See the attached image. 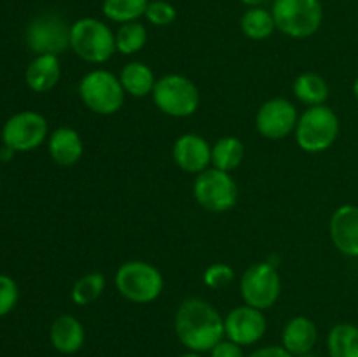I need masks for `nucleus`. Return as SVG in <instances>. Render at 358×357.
Instances as JSON below:
<instances>
[{"mask_svg": "<svg viewBox=\"0 0 358 357\" xmlns=\"http://www.w3.org/2000/svg\"><path fill=\"white\" fill-rule=\"evenodd\" d=\"M147 44V28L138 21L124 23L115 31V51L121 55L131 56L142 51Z\"/></svg>", "mask_w": 358, "mask_h": 357, "instance_id": "bb28decb", "label": "nucleus"}, {"mask_svg": "<svg viewBox=\"0 0 358 357\" xmlns=\"http://www.w3.org/2000/svg\"><path fill=\"white\" fill-rule=\"evenodd\" d=\"M318 342L317 324L306 315H296L285 324L282 331V345L292 356H310Z\"/></svg>", "mask_w": 358, "mask_h": 357, "instance_id": "a211bd4d", "label": "nucleus"}, {"mask_svg": "<svg viewBox=\"0 0 358 357\" xmlns=\"http://www.w3.org/2000/svg\"><path fill=\"white\" fill-rule=\"evenodd\" d=\"M329 234L341 254L358 258V206H338L329 220Z\"/></svg>", "mask_w": 358, "mask_h": 357, "instance_id": "2eb2a0df", "label": "nucleus"}, {"mask_svg": "<svg viewBox=\"0 0 358 357\" xmlns=\"http://www.w3.org/2000/svg\"><path fill=\"white\" fill-rule=\"evenodd\" d=\"M27 46L35 55H62L70 48V24L58 14H41L28 23Z\"/></svg>", "mask_w": 358, "mask_h": 357, "instance_id": "9b49d317", "label": "nucleus"}, {"mask_svg": "<svg viewBox=\"0 0 358 357\" xmlns=\"http://www.w3.org/2000/svg\"><path fill=\"white\" fill-rule=\"evenodd\" d=\"M192 195L199 206L212 214H222L236 205L238 186L229 172L210 167L196 175Z\"/></svg>", "mask_w": 358, "mask_h": 357, "instance_id": "1a4fd4ad", "label": "nucleus"}, {"mask_svg": "<svg viewBox=\"0 0 358 357\" xmlns=\"http://www.w3.org/2000/svg\"><path fill=\"white\" fill-rule=\"evenodd\" d=\"M234 268L227 262H213L203 272V284L212 290H220L234 280Z\"/></svg>", "mask_w": 358, "mask_h": 357, "instance_id": "cd10ccee", "label": "nucleus"}, {"mask_svg": "<svg viewBox=\"0 0 358 357\" xmlns=\"http://www.w3.org/2000/svg\"><path fill=\"white\" fill-rule=\"evenodd\" d=\"M145 18L154 27H168L177 20V9L166 0H152L147 6Z\"/></svg>", "mask_w": 358, "mask_h": 357, "instance_id": "c85d7f7f", "label": "nucleus"}, {"mask_svg": "<svg viewBox=\"0 0 358 357\" xmlns=\"http://www.w3.org/2000/svg\"><path fill=\"white\" fill-rule=\"evenodd\" d=\"M147 6L149 0H103L101 10L107 20L124 24L145 16Z\"/></svg>", "mask_w": 358, "mask_h": 357, "instance_id": "a878e982", "label": "nucleus"}, {"mask_svg": "<svg viewBox=\"0 0 358 357\" xmlns=\"http://www.w3.org/2000/svg\"><path fill=\"white\" fill-rule=\"evenodd\" d=\"M49 139L48 119L35 111H21L10 115L2 128L3 146L14 153H28Z\"/></svg>", "mask_w": 358, "mask_h": 357, "instance_id": "9d476101", "label": "nucleus"}, {"mask_svg": "<svg viewBox=\"0 0 358 357\" xmlns=\"http://www.w3.org/2000/svg\"><path fill=\"white\" fill-rule=\"evenodd\" d=\"M152 100L159 112L170 118H189L199 107V90L182 74H166L156 80Z\"/></svg>", "mask_w": 358, "mask_h": 357, "instance_id": "0eeeda50", "label": "nucleus"}, {"mask_svg": "<svg viewBox=\"0 0 358 357\" xmlns=\"http://www.w3.org/2000/svg\"><path fill=\"white\" fill-rule=\"evenodd\" d=\"M247 357H296L289 352L283 345H266L261 349H255Z\"/></svg>", "mask_w": 358, "mask_h": 357, "instance_id": "2f4dec72", "label": "nucleus"}, {"mask_svg": "<svg viewBox=\"0 0 358 357\" xmlns=\"http://www.w3.org/2000/svg\"><path fill=\"white\" fill-rule=\"evenodd\" d=\"M341 132V122L334 108L329 105L308 107L299 114L297 126L294 130L296 144L308 154H320L331 149Z\"/></svg>", "mask_w": 358, "mask_h": 357, "instance_id": "7ed1b4c3", "label": "nucleus"}, {"mask_svg": "<svg viewBox=\"0 0 358 357\" xmlns=\"http://www.w3.org/2000/svg\"><path fill=\"white\" fill-rule=\"evenodd\" d=\"M329 84L320 74L303 72L294 79L292 93L306 107L324 105L329 98Z\"/></svg>", "mask_w": 358, "mask_h": 357, "instance_id": "412c9836", "label": "nucleus"}, {"mask_svg": "<svg viewBox=\"0 0 358 357\" xmlns=\"http://www.w3.org/2000/svg\"><path fill=\"white\" fill-rule=\"evenodd\" d=\"M177 357H203L201 354H198V352H185V354H180V356H177Z\"/></svg>", "mask_w": 358, "mask_h": 357, "instance_id": "72a5a7b5", "label": "nucleus"}, {"mask_svg": "<svg viewBox=\"0 0 358 357\" xmlns=\"http://www.w3.org/2000/svg\"><path fill=\"white\" fill-rule=\"evenodd\" d=\"M329 357H358V326L339 322L327 335Z\"/></svg>", "mask_w": 358, "mask_h": 357, "instance_id": "5701e85b", "label": "nucleus"}, {"mask_svg": "<svg viewBox=\"0 0 358 357\" xmlns=\"http://www.w3.org/2000/svg\"><path fill=\"white\" fill-rule=\"evenodd\" d=\"M70 49L93 65L108 62L115 52V34L96 18H80L70 24Z\"/></svg>", "mask_w": 358, "mask_h": 357, "instance_id": "20e7f679", "label": "nucleus"}, {"mask_svg": "<svg viewBox=\"0 0 358 357\" xmlns=\"http://www.w3.org/2000/svg\"><path fill=\"white\" fill-rule=\"evenodd\" d=\"M20 300V287L16 280L9 275L0 273V317L10 314Z\"/></svg>", "mask_w": 358, "mask_h": 357, "instance_id": "c756f323", "label": "nucleus"}, {"mask_svg": "<svg viewBox=\"0 0 358 357\" xmlns=\"http://www.w3.org/2000/svg\"><path fill=\"white\" fill-rule=\"evenodd\" d=\"M119 80H121L126 94L133 98H145L152 94L157 79L147 63L129 62L122 66Z\"/></svg>", "mask_w": 358, "mask_h": 357, "instance_id": "aec40b11", "label": "nucleus"}, {"mask_svg": "<svg viewBox=\"0 0 358 357\" xmlns=\"http://www.w3.org/2000/svg\"><path fill=\"white\" fill-rule=\"evenodd\" d=\"M353 94H355V98L358 100V77L353 80Z\"/></svg>", "mask_w": 358, "mask_h": 357, "instance_id": "f704fd0d", "label": "nucleus"}, {"mask_svg": "<svg viewBox=\"0 0 358 357\" xmlns=\"http://www.w3.org/2000/svg\"><path fill=\"white\" fill-rule=\"evenodd\" d=\"M245 158V146L238 136H220L212 146V167L222 172H233L240 168Z\"/></svg>", "mask_w": 358, "mask_h": 357, "instance_id": "4be33fe9", "label": "nucleus"}, {"mask_svg": "<svg viewBox=\"0 0 358 357\" xmlns=\"http://www.w3.org/2000/svg\"><path fill=\"white\" fill-rule=\"evenodd\" d=\"M48 150L56 164L65 168L73 167L79 163L84 154L83 136L70 126H59L55 132L49 133Z\"/></svg>", "mask_w": 358, "mask_h": 357, "instance_id": "f3484780", "label": "nucleus"}, {"mask_svg": "<svg viewBox=\"0 0 358 357\" xmlns=\"http://www.w3.org/2000/svg\"><path fill=\"white\" fill-rule=\"evenodd\" d=\"M49 342L56 352L63 356H73L84 346L86 329L76 315L62 314L52 321L49 328Z\"/></svg>", "mask_w": 358, "mask_h": 357, "instance_id": "dca6fc26", "label": "nucleus"}, {"mask_svg": "<svg viewBox=\"0 0 358 357\" xmlns=\"http://www.w3.org/2000/svg\"><path fill=\"white\" fill-rule=\"evenodd\" d=\"M241 2H243L245 6H248V9H250V7H261V4L264 2V0H241Z\"/></svg>", "mask_w": 358, "mask_h": 357, "instance_id": "473e14b6", "label": "nucleus"}, {"mask_svg": "<svg viewBox=\"0 0 358 357\" xmlns=\"http://www.w3.org/2000/svg\"><path fill=\"white\" fill-rule=\"evenodd\" d=\"M59 77H62V65L59 58L55 55H35L24 72L27 86L35 93L51 91L58 84Z\"/></svg>", "mask_w": 358, "mask_h": 357, "instance_id": "6ab92c4d", "label": "nucleus"}, {"mask_svg": "<svg viewBox=\"0 0 358 357\" xmlns=\"http://www.w3.org/2000/svg\"><path fill=\"white\" fill-rule=\"evenodd\" d=\"M271 13L276 30L292 38L311 37L324 21L320 0H275Z\"/></svg>", "mask_w": 358, "mask_h": 357, "instance_id": "423d86ee", "label": "nucleus"}, {"mask_svg": "<svg viewBox=\"0 0 358 357\" xmlns=\"http://www.w3.org/2000/svg\"><path fill=\"white\" fill-rule=\"evenodd\" d=\"M268 329V321L262 310L248 304H240L227 312L224 317L226 338L241 346H250L261 342Z\"/></svg>", "mask_w": 358, "mask_h": 357, "instance_id": "ddd939ff", "label": "nucleus"}, {"mask_svg": "<svg viewBox=\"0 0 358 357\" xmlns=\"http://www.w3.org/2000/svg\"><path fill=\"white\" fill-rule=\"evenodd\" d=\"M105 287H107V276L103 273H84L83 276H79L73 282L72 290H70V298H72V301L77 307H87V304L94 303L105 293Z\"/></svg>", "mask_w": 358, "mask_h": 357, "instance_id": "393cba45", "label": "nucleus"}, {"mask_svg": "<svg viewBox=\"0 0 358 357\" xmlns=\"http://www.w3.org/2000/svg\"><path fill=\"white\" fill-rule=\"evenodd\" d=\"M175 164L187 174H201L212 167V144L198 133H184L171 149Z\"/></svg>", "mask_w": 358, "mask_h": 357, "instance_id": "4468645a", "label": "nucleus"}, {"mask_svg": "<svg viewBox=\"0 0 358 357\" xmlns=\"http://www.w3.org/2000/svg\"><path fill=\"white\" fill-rule=\"evenodd\" d=\"M117 293L135 304L154 303L164 290V276L157 266L142 259L122 262L114 275Z\"/></svg>", "mask_w": 358, "mask_h": 357, "instance_id": "f03ea898", "label": "nucleus"}, {"mask_svg": "<svg viewBox=\"0 0 358 357\" xmlns=\"http://www.w3.org/2000/svg\"><path fill=\"white\" fill-rule=\"evenodd\" d=\"M241 31L250 41H266L276 30L275 18L271 10L264 7H250L241 18Z\"/></svg>", "mask_w": 358, "mask_h": 357, "instance_id": "b1692460", "label": "nucleus"}, {"mask_svg": "<svg viewBox=\"0 0 358 357\" xmlns=\"http://www.w3.org/2000/svg\"><path fill=\"white\" fill-rule=\"evenodd\" d=\"M79 97L91 112L98 115L117 114L126 100L119 76L110 70L94 69L79 80Z\"/></svg>", "mask_w": 358, "mask_h": 357, "instance_id": "39448f33", "label": "nucleus"}, {"mask_svg": "<svg viewBox=\"0 0 358 357\" xmlns=\"http://www.w3.org/2000/svg\"><path fill=\"white\" fill-rule=\"evenodd\" d=\"M208 356L210 357H247L243 352V346L231 342V340L227 338H224L222 342L217 343V345L210 350Z\"/></svg>", "mask_w": 358, "mask_h": 357, "instance_id": "7c9ffc66", "label": "nucleus"}, {"mask_svg": "<svg viewBox=\"0 0 358 357\" xmlns=\"http://www.w3.org/2000/svg\"><path fill=\"white\" fill-rule=\"evenodd\" d=\"M175 335L189 352H210L226 338L224 317L203 298H187L175 312Z\"/></svg>", "mask_w": 358, "mask_h": 357, "instance_id": "f257e3e1", "label": "nucleus"}, {"mask_svg": "<svg viewBox=\"0 0 358 357\" xmlns=\"http://www.w3.org/2000/svg\"><path fill=\"white\" fill-rule=\"evenodd\" d=\"M296 105L282 97L269 98L255 114V128L259 135L268 140H283L292 135L297 126Z\"/></svg>", "mask_w": 358, "mask_h": 357, "instance_id": "f8f14e48", "label": "nucleus"}, {"mask_svg": "<svg viewBox=\"0 0 358 357\" xmlns=\"http://www.w3.org/2000/svg\"><path fill=\"white\" fill-rule=\"evenodd\" d=\"M240 294L245 304L257 310L266 312L275 307L282 294V279L276 266L266 261L248 266L240 279Z\"/></svg>", "mask_w": 358, "mask_h": 357, "instance_id": "6e6552de", "label": "nucleus"}]
</instances>
